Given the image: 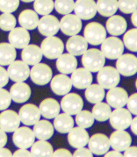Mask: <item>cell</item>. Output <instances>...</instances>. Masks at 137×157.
Masks as SVG:
<instances>
[{"instance_id": "39", "label": "cell", "mask_w": 137, "mask_h": 157, "mask_svg": "<svg viewBox=\"0 0 137 157\" xmlns=\"http://www.w3.org/2000/svg\"><path fill=\"white\" fill-rule=\"evenodd\" d=\"M94 117L92 113L86 110H82L76 114V123L83 128H89L94 124Z\"/></svg>"}, {"instance_id": "1", "label": "cell", "mask_w": 137, "mask_h": 157, "mask_svg": "<svg viewBox=\"0 0 137 157\" xmlns=\"http://www.w3.org/2000/svg\"><path fill=\"white\" fill-rule=\"evenodd\" d=\"M106 57L104 54L97 48L87 49L82 55V64L84 68L91 72H99L105 66Z\"/></svg>"}, {"instance_id": "19", "label": "cell", "mask_w": 137, "mask_h": 157, "mask_svg": "<svg viewBox=\"0 0 137 157\" xmlns=\"http://www.w3.org/2000/svg\"><path fill=\"white\" fill-rule=\"evenodd\" d=\"M71 82L72 85L78 90H84L90 86L92 82V75L90 70L85 68L76 69L71 73Z\"/></svg>"}, {"instance_id": "50", "label": "cell", "mask_w": 137, "mask_h": 157, "mask_svg": "<svg viewBox=\"0 0 137 157\" xmlns=\"http://www.w3.org/2000/svg\"><path fill=\"white\" fill-rule=\"evenodd\" d=\"M13 156L15 157H28L33 156L31 151L27 150V148H19L17 151L14 152Z\"/></svg>"}, {"instance_id": "29", "label": "cell", "mask_w": 137, "mask_h": 157, "mask_svg": "<svg viewBox=\"0 0 137 157\" xmlns=\"http://www.w3.org/2000/svg\"><path fill=\"white\" fill-rule=\"evenodd\" d=\"M40 112L45 119L51 120L55 119L56 116L60 113L61 105L54 98H46L40 104Z\"/></svg>"}, {"instance_id": "40", "label": "cell", "mask_w": 137, "mask_h": 157, "mask_svg": "<svg viewBox=\"0 0 137 157\" xmlns=\"http://www.w3.org/2000/svg\"><path fill=\"white\" fill-rule=\"evenodd\" d=\"M123 43L128 50L137 52V28H133L125 32Z\"/></svg>"}, {"instance_id": "53", "label": "cell", "mask_w": 137, "mask_h": 157, "mask_svg": "<svg viewBox=\"0 0 137 157\" xmlns=\"http://www.w3.org/2000/svg\"><path fill=\"white\" fill-rule=\"evenodd\" d=\"M13 156V154L10 149H7L6 147H1L0 148V157H11Z\"/></svg>"}, {"instance_id": "5", "label": "cell", "mask_w": 137, "mask_h": 157, "mask_svg": "<svg viewBox=\"0 0 137 157\" xmlns=\"http://www.w3.org/2000/svg\"><path fill=\"white\" fill-rule=\"evenodd\" d=\"M84 34L88 44L92 46L100 45L106 38V28L98 22L89 23L84 28Z\"/></svg>"}, {"instance_id": "31", "label": "cell", "mask_w": 137, "mask_h": 157, "mask_svg": "<svg viewBox=\"0 0 137 157\" xmlns=\"http://www.w3.org/2000/svg\"><path fill=\"white\" fill-rule=\"evenodd\" d=\"M53 126L60 133H68L74 127V120L68 113H59L54 120Z\"/></svg>"}, {"instance_id": "4", "label": "cell", "mask_w": 137, "mask_h": 157, "mask_svg": "<svg viewBox=\"0 0 137 157\" xmlns=\"http://www.w3.org/2000/svg\"><path fill=\"white\" fill-rule=\"evenodd\" d=\"M97 80L99 84L104 89H110L116 87L120 81V74L117 69L112 66H104L97 75Z\"/></svg>"}, {"instance_id": "2", "label": "cell", "mask_w": 137, "mask_h": 157, "mask_svg": "<svg viewBox=\"0 0 137 157\" xmlns=\"http://www.w3.org/2000/svg\"><path fill=\"white\" fill-rule=\"evenodd\" d=\"M41 48L44 56L50 60H55L63 54L64 45L60 38L55 35L48 36L41 42Z\"/></svg>"}, {"instance_id": "45", "label": "cell", "mask_w": 137, "mask_h": 157, "mask_svg": "<svg viewBox=\"0 0 137 157\" xmlns=\"http://www.w3.org/2000/svg\"><path fill=\"white\" fill-rule=\"evenodd\" d=\"M12 98L10 92L5 89L0 88V111L6 110L11 105Z\"/></svg>"}, {"instance_id": "30", "label": "cell", "mask_w": 137, "mask_h": 157, "mask_svg": "<svg viewBox=\"0 0 137 157\" xmlns=\"http://www.w3.org/2000/svg\"><path fill=\"white\" fill-rule=\"evenodd\" d=\"M55 127L52 123L46 120H40L37 123L33 125V132L35 138L39 140H49L54 134Z\"/></svg>"}, {"instance_id": "34", "label": "cell", "mask_w": 137, "mask_h": 157, "mask_svg": "<svg viewBox=\"0 0 137 157\" xmlns=\"http://www.w3.org/2000/svg\"><path fill=\"white\" fill-rule=\"evenodd\" d=\"M30 151H31L32 155L34 157L52 156L54 153L52 145L44 140H39L38 141L34 142L32 145Z\"/></svg>"}, {"instance_id": "49", "label": "cell", "mask_w": 137, "mask_h": 157, "mask_svg": "<svg viewBox=\"0 0 137 157\" xmlns=\"http://www.w3.org/2000/svg\"><path fill=\"white\" fill-rule=\"evenodd\" d=\"M73 155L68 149L66 148H59L57 150L54 151L52 156H58V157H71Z\"/></svg>"}, {"instance_id": "12", "label": "cell", "mask_w": 137, "mask_h": 157, "mask_svg": "<svg viewBox=\"0 0 137 157\" xmlns=\"http://www.w3.org/2000/svg\"><path fill=\"white\" fill-rule=\"evenodd\" d=\"M60 29L65 35H76L81 31V19L76 14H66L60 20Z\"/></svg>"}, {"instance_id": "58", "label": "cell", "mask_w": 137, "mask_h": 157, "mask_svg": "<svg viewBox=\"0 0 137 157\" xmlns=\"http://www.w3.org/2000/svg\"><path fill=\"white\" fill-rule=\"evenodd\" d=\"M135 87H136L137 89V79H136V81H135Z\"/></svg>"}, {"instance_id": "48", "label": "cell", "mask_w": 137, "mask_h": 157, "mask_svg": "<svg viewBox=\"0 0 137 157\" xmlns=\"http://www.w3.org/2000/svg\"><path fill=\"white\" fill-rule=\"evenodd\" d=\"M9 82V75L7 70L0 65V88H3Z\"/></svg>"}, {"instance_id": "44", "label": "cell", "mask_w": 137, "mask_h": 157, "mask_svg": "<svg viewBox=\"0 0 137 157\" xmlns=\"http://www.w3.org/2000/svg\"><path fill=\"white\" fill-rule=\"evenodd\" d=\"M19 6V0H0V12L12 13Z\"/></svg>"}, {"instance_id": "6", "label": "cell", "mask_w": 137, "mask_h": 157, "mask_svg": "<svg viewBox=\"0 0 137 157\" xmlns=\"http://www.w3.org/2000/svg\"><path fill=\"white\" fill-rule=\"evenodd\" d=\"M110 124L112 128L116 130H126L128 128L132 122V113L128 109H125L123 107L115 108L110 115Z\"/></svg>"}, {"instance_id": "25", "label": "cell", "mask_w": 137, "mask_h": 157, "mask_svg": "<svg viewBox=\"0 0 137 157\" xmlns=\"http://www.w3.org/2000/svg\"><path fill=\"white\" fill-rule=\"evenodd\" d=\"M56 68L62 74H71L77 68V60L71 54H62L56 60Z\"/></svg>"}, {"instance_id": "22", "label": "cell", "mask_w": 137, "mask_h": 157, "mask_svg": "<svg viewBox=\"0 0 137 157\" xmlns=\"http://www.w3.org/2000/svg\"><path fill=\"white\" fill-rule=\"evenodd\" d=\"M89 133L85 130V128H83L80 126L73 127L68 132V142L72 147L79 148L82 147H85L89 141Z\"/></svg>"}, {"instance_id": "57", "label": "cell", "mask_w": 137, "mask_h": 157, "mask_svg": "<svg viewBox=\"0 0 137 157\" xmlns=\"http://www.w3.org/2000/svg\"><path fill=\"white\" fill-rule=\"evenodd\" d=\"M21 1H23V2H25V3H30V2H33V1H34V0H21Z\"/></svg>"}, {"instance_id": "46", "label": "cell", "mask_w": 137, "mask_h": 157, "mask_svg": "<svg viewBox=\"0 0 137 157\" xmlns=\"http://www.w3.org/2000/svg\"><path fill=\"white\" fill-rule=\"evenodd\" d=\"M127 109L132 114L137 115V93L132 94L128 97V99L127 102Z\"/></svg>"}, {"instance_id": "14", "label": "cell", "mask_w": 137, "mask_h": 157, "mask_svg": "<svg viewBox=\"0 0 137 157\" xmlns=\"http://www.w3.org/2000/svg\"><path fill=\"white\" fill-rule=\"evenodd\" d=\"M89 149L96 155H103L109 151L111 147L109 138L104 133L93 134L88 141Z\"/></svg>"}, {"instance_id": "18", "label": "cell", "mask_w": 137, "mask_h": 157, "mask_svg": "<svg viewBox=\"0 0 137 157\" xmlns=\"http://www.w3.org/2000/svg\"><path fill=\"white\" fill-rule=\"evenodd\" d=\"M52 91L58 96H64L70 92L72 89L71 79L65 74L56 75L50 81Z\"/></svg>"}, {"instance_id": "26", "label": "cell", "mask_w": 137, "mask_h": 157, "mask_svg": "<svg viewBox=\"0 0 137 157\" xmlns=\"http://www.w3.org/2000/svg\"><path fill=\"white\" fill-rule=\"evenodd\" d=\"M66 48L69 54L75 56H79L88 49V42L84 37L76 34L70 36L67 40Z\"/></svg>"}, {"instance_id": "7", "label": "cell", "mask_w": 137, "mask_h": 157, "mask_svg": "<svg viewBox=\"0 0 137 157\" xmlns=\"http://www.w3.org/2000/svg\"><path fill=\"white\" fill-rule=\"evenodd\" d=\"M35 135L33 131L27 126L17 128L13 135L14 145L19 148H29L34 143Z\"/></svg>"}, {"instance_id": "51", "label": "cell", "mask_w": 137, "mask_h": 157, "mask_svg": "<svg viewBox=\"0 0 137 157\" xmlns=\"http://www.w3.org/2000/svg\"><path fill=\"white\" fill-rule=\"evenodd\" d=\"M124 156L137 157V147H128L124 152Z\"/></svg>"}, {"instance_id": "15", "label": "cell", "mask_w": 137, "mask_h": 157, "mask_svg": "<svg viewBox=\"0 0 137 157\" xmlns=\"http://www.w3.org/2000/svg\"><path fill=\"white\" fill-rule=\"evenodd\" d=\"M74 12L81 19H92L97 13V4L94 0H76L74 5Z\"/></svg>"}, {"instance_id": "21", "label": "cell", "mask_w": 137, "mask_h": 157, "mask_svg": "<svg viewBox=\"0 0 137 157\" xmlns=\"http://www.w3.org/2000/svg\"><path fill=\"white\" fill-rule=\"evenodd\" d=\"M128 95L127 90L121 87L110 89L106 94V103L112 108H120L127 105Z\"/></svg>"}, {"instance_id": "13", "label": "cell", "mask_w": 137, "mask_h": 157, "mask_svg": "<svg viewBox=\"0 0 137 157\" xmlns=\"http://www.w3.org/2000/svg\"><path fill=\"white\" fill-rule=\"evenodd\" d=\"M37 27L43 36H54L60 30V21L54 15H44L39 19Z\"/></svg>"}, {"instance_id": "36", "label": "cell", "mask_w": 137, "mask_h": 157, "mask_svg": "<svg viewBox=\"0 0 137 157\" xmlns=\"http://www.w3.org/2000/svg\"><path fill=\"white\" fill-rule=\"evenodd\" d=\"M97 12L104 17H111L118 10V0H98Z\"/></svg>"}, {"instance_id": "20", "label": "cell", "mask_w": 137, "mask_h": 157, "mask_svg": "<svg viewBox=\"0 0 137 157\" xmlns=\"http://www.w3.org/2000/svg\"><path fill=\"white\" fill-rule=\"evenodd\" d=\"M8 40L10 44H12L15 48H24L30 42V34L28 30L20 26L15 27L12 31H10Z\"/></svg>"}, {"instance_id": "41", "label": "cell", "mask_w": 137, "mask_h": 157, "mask_svg": "<svg viewBox=\"0 0 137 157\" xmlns=\"http://www.w3.org/2000/svg\"><path fill=\"white\" fill-rule=\"evenodd\" d=\"M16 24V19L12 13H3L0 15V29L3 31H12L13 28H15Z\"/></svg>"}, {"instance_id": "16", "label": "cell", "mask_w": 137, "mask_h": 157, "mask_svg": "<svg viewBox=\"0 0 137 157\" xmlns=\"http://www.w3.org/2000/svg\"><path fill=\"white\" fill-rule=\"evenodd\" d=\"M20 122L19 113L13 110H4L0 113V128L6 132H14Z\"/></svg>"}, {"instance_id": "8", "label": "cell", "mask_w": 137, "mask_h": 157, "mask_svg": "<svg viewBox=\"0 0 137 157\" xmlns=\"http://www.w3.org/2000/svg\"><path fill=\"white\" fill-rule=\"evenodd\" d=\"M52 69L49 65L39 63L30 69V77L32 82L37 85H46L52 79Z\"/></svg>"}, {"instance_id": "35", "label": "cell", "mask_w": 137, "mask_h": 157, "mask_svg": "<svg viewBox=\"0 0 137 157\" xmlns=\"http://www.w3.org/2000/svg\"><path fill=\"white\" fill-rule=\"evenodd\" d=\"M85 98L91 104H97L104 99L105 89L99 83L91 84L85 89Z\"/></svg>"}, {"instance_id": "33", "label": "cell", "mask_w": 137, "mask_h": 157, "mask_svg": "<svg viewBox=\"0 0 137 157\" xmlns=\"http://www.w3.org/2000/svg\"><path fill=\"white\" fill-rule=\"evenodd\" d=\"M17 52L13 45L6 42L0 43V65L7 66L15 61Z\"/></svg>"}, {"instance_id": "52", "label": "cell", "mask_w": 137, "mask_h": 157, "mask_svg": "<svg viewBox=\"0 0 137 157\" xmlns=\"http://www.w3.org/2000/svg\"><path fill=\"white\" fill-rule=\"evenodd\" d=\"M7 140H8V138H7V135L6 132L0 128V148L1 147H4L6 145Z\"/></svg>"}, {"instance_id": "32", "label": "cell", "mask_w": 137, "mask_h": 157, "mask_svg": "<svg viewBox=\"0 0 137 157\" xmlns=\"http://www.w3.org/2000/svg\"><path fill=\"white\" fill-rule=\"evenodd\" d=\"M39 19L38 13L35 11L27 9L24 10L19 14V23L26 30H33L38 26Z\"/></svg>"}, {"instance_id": "55", "label": "cell", "mask_w": 137, "mask_h": 157, "mask_svg": "<svg viewBox=\"0 0 137 157\" xmlns=\"http://www.w3.org/2000/svg\"><path fill=\"white\" fill-rule=\"evenodd\" d=\"M130 127H131V131L134 132L135 135H137V115H136V117H135V118L132 120Z\"/></svg>"}, {"instance_id": "9", "label": "cell", "mask_w": 137, "mask_h": 157, "mask_svg": "<svg viewBox=\"0 0 137 157\" xmlns=\"http://www.w3.org/2000/svg\"><path fill=\"white\" fill-rule=\"evenodd\" d=\"M7 73L13 82H24L30 76V68L24 61H14L8 65Z\"/></svg>"}, {"instance_id": "28", "label": "cell", "mask_w": 137, "mask_h": 157, "mask_svg": "<svg viewBox=\"0 0 137 157\" xmlns=\"http://www.w3.org/2000/svg\"><path fill=\"white\" fill-rule=\"evenodd\" d=\"M43 56L41 48L38 47L37 45L28 44L25 47L21 53L22 61H24L28 65H35L37 63H41Z\"/></svg>"}, {"instance_id": "3", "label": "cell", "mask_w": 137, "mask_h": 157, "mask_svg": "<svg viewBox=\"0 0 137 157\" xmlns=\"http://www.w3.org/2000/svg\"><path fill=\"white\" fill-rule=\"evenodd\" d=\"M101 52L109 60H116L124 52V43L116 36L106 38L101 43Z\"/></svg>"}, {"instance_id": "27", "label": "cell", "mask_w": 137, "mask_h": 157, "mask_svg": "<svg viewBox=\"0 0 137 157\" xmlns=\"http://www.w3.org/2000/svg\"><path fill=\"white\" fill-rule=\"evenodd\" d=\"M106 30L112 36H119L127 31V23L119 15H112L106 21Z\"/></svg>"}, {"instance_id": "38", "label": "cell", "mask_w": 137, "mask_h": 157, "mask_svg": "<svg viewBox=\"0 0 137 157\" xmlns=\"http://www.w3.org/2000/svg\"><path fill=\"white\" fill-rule=\"evenodd\" d=\"M34 11L41 15H48L53 12L55 8V4L53 0H34L33 1Z\"/></svg>"}, {"instance_id": "56", "label": "cell", "mask_w": 137, "mask_h": 157, "mask_svg": "<svg viewBox=\"0 0 137 157\" xmlns=\"http://www.w3.org/2000/svg\"><path fill=\"white\" fill-rule=\"evenodd\" d=\"M131 21H132V24L135 25L137 28V9L132 13V16H131Z\"/></svg>"}, {"instance_id": "17", "label": "cell", "mask_w": 137, "mask_h": 157, "mask_svg": "<svg viewBox=\"0 0 137 157\" xmlns=\"http://www.w3.org/2000/svg\"><path fill=\"white\" fill-rule=\"evenodd\" d=\"M19 116L20 121L25 126H33L41 120V112L39 107L33 104H26L19 109Z\"/></svg>"}, {"instance_id": "23", "label": "cell", "mask_w": 137, "mask_h": 157, "mask_svg": "<svg viewBox=\"0 0 137 157\" xmlns=\"http://www.w3.org/2000/svg\"><path fill=\"white\" fill-rule=\"evenodd\" d=\"M110 145L112 149L123 152L128 147H130L132 143V138L130 134L124 130H117L111 134L110 138Z\"/></svg>"}, {"instance_id": "10", "label": "cell", "mask_w": 137, "mask_h": 157, "mask_svg": "<svg viewBox=\"0 0 137 157\" xmlns=\"http://www.w3.org/2000/svg\"><path fill=\"white\" fill-rule=\"evenodd\" d=\"M116 69L120 75L131 76L137 73V57L131 54H125L119 57Z\"/></svg>"}, {"instance_id": "42", "label": "cell", "mask_w": 137, "mask_h": 157, "mask_svg": "<svg viewBox=\"0 0 137 157\" xmlns=\"http://www.w3.org/2000/svg\"><path fill=\"white\" fill-rule=\"evenodd\" d=\"M54 4L56 12L62 15L69 14L74 11V0H56Z\"/></svg>"}, {"instance_id": "47", "label": "cell", "mask_w": 137, "mask_h": 157, "mask_svg": "<svg viewBox=\"0 0 137 157\" xmlns=\"http://www.w3.org/2000/svg\"><path fill=\"white\" fill-rule=\"evenodd\" d=\"M93 154L89 148H86L85 147H82L79 148H76V150L74 152L73 156H79V157H92Z\"/></svg>"}, {"instance_id": "11", "label": "cell", "mask_w": 137, "mask_h": 157, "mask_svg": "<svg viewBox=\"0 0 137 157\" xmlns=\"http://www.w3.org/2000/svg\"><path fill=\"white\" fill-rule=\"evenodd\" d=\"M61 108L64 113L69 115H76L83 110L84 101L81 96L76 93H69L64 95L61 100Z\"/></svg>"}, {"instance_id": "43", "label": "cell", "mask_w": 137, "mask_h": 157, "mask_svg": "<svg viewBox=\"0 0 137 157\" xmlns=\"http://www.w3.org/2000/svg\"><path fill=\"white\" fill-rule=\"evenodd\" d=\"M118 9L125 14H130L137 9V0H118Z\"/></svg>"}, {"instance_id": "37", "label": "cell", "mask_w": 137, "mask_h": 157, "mask_svg": "<svg viewBox=\"0 0 137 157\" xmlns=\"http://www.w3.org/2000/svg\"><path fill=\"white\" fill-rule=\"evenodd\" d=\"M111 113H112L111 106L106 103H103L102 101L95 104L92 111L94 119L101 122L109 120Z\"/></svg>"}, {"instance_id": "24", "label": "cell", "mask_w": 137, "mask_h": 157, "mask_svg": "<svg viewBox=\"0 0 137 157\" xmlns=\"http://www.w3.org/2000/svg\"><path fill=\"white\" fill-rule=\"evenodd\" d=\"M10 95L12 100L17 104L25 103L31 97V89L27 83L24 82H17L10 89Z\"/></svg>"}, {"instance_id": "54", "label": "cell", "mask_w": 137, "mask_h": 157, "mask_svg": "<svg viewBox=\"0 0 137 157\" xmlns=\"http://www.w3.org/2000/svg\"><path fill=\"white\" fill-rule=\"evenodd\" d=\"M122 155H122L119 151L115 150V149H113V150L112 151H108V152H106V154H105V156L106 157H121Z\"/></svg>"}]
</instances>
